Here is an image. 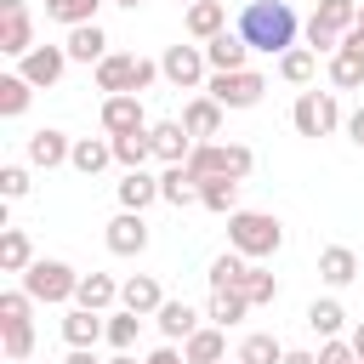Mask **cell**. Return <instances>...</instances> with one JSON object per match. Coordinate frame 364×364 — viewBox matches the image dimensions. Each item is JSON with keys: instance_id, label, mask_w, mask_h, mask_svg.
<instances>
[{"instance_id": "52", "label": "cell", "mask_w": 364, "mask_h": 364, "mask_svg": "<svg viewBox=\"0 0 364 364\" xmlns=\"http://www.w3.org/2000/svg\"><path fill=\"white\" fill-rule=\"evenodd\" d=\"M358 28H364V6H358Z\"/></svg>"}, {"instance_id": "26", "label": "cell", "mask_w": 364, "mask_h": 364, "mask_svg": "<svg viewBox=\"0 0 364 364\" xmlns=\"http://www.w3.org/2000/svg\"><path fill=\"white\" fill-rule=\"evenodd\" d=\"M68 165H74L80 176H97V171L114 165V142H102V136H80L74 154H68Z\"/></svg>"}, {"instance_id": "39", "label": "cell", "mask_w": 364, "mask_h": 364, "mask_svg": "<svg viewBox=\"0 0 364 364\" xmlns=\"http://www.w3.org/2000/svg\"><path fill=\"white\" fill-rule=\"evenodd\" d=\"M245 301H250V307H267V301H279V279H273L262 262H250V273H245Z\"/></svg>"}, {"instance_id": "44", "label": "cell", "mask_w": 364, "mask_h": 364, "mask_svg": "<svg viewBox=\"0 0 364 364\" xmlns=\"http://www.w3.org/2000/svg\"><path fill=\"white\" fill-rule=\"evenodd\" d=\"M318 364H358V353H353L347 336H330V341L318 347Z\"/></svg>"}, {"instance_id": "51", "label": "cell", "mask_w": 364, "mask_h": 364, "mask_svg": "<svg viewBox=\"0 0 364 364\" xmlns=\"http://www.w3.org/2000/svg\"><path fill=\"white\" fill-rule=\"evenodd\" d=\"M108 364H136V358H131V353H114V358H108Z\"/></svg>"}, {"instance_id": "45", "label": "cell", "mask_w": 364, "mask_h": 364, "mask_svg": "<svg viewBox=\"0 0 364 364\" xmlns=\"http://www.w3.org/2000/svg\"><path fill=\"white\" fill-rule=\"evenodd\" d=\"M142 364H188V358H182V347H176V341H165V347H154Z\"/></svg>"}, {"instance_id": "38", "label": "cell", "mask_w": 364, "mask_h": 364, "mask_svg": "<svg viewBox=\"0 0 364 364\" xmlns=\"http://www.w3.org/2000/svg\"><path fill=\"white\" fill-rule=\"evenodd\" d=\"M108 142H114V159H119L125 171H142V159H154L148 131H136V136H108Z\"/></svg>"}, {"instance_id": "22", "label": "cell", "mask_w": 364, "mask_h": 364, "mask_svg": "<svg viewBox=\"0 0 364 364\" xmlns=\"http://www.w3.org/2000/svg\"><path fill=\"white\" fill-rule=\"evenodd\" d=\"M222 114H228L222 102H210V97H193V102L182 108V125H188V136H193V142H210V136L222 131Z\"/></svg>"}, {"instance_id": "48", "label": "cell", "mask_w": 364, "mask_h": 364, "mask_svg": "<svg viewBox=\"0 0 364 364\" xmlns=\"http://www.w3.org/2000/svg\"><path fill=\"white\" fill-rule=\"evenodd\" d=\"M63 364H102V358H97V347H68Z\"/></svg>"}, {"instance_id": "47", "label": "cell", "mask_w": 364, "mask_h": 364, "mask_svg": "<svg viewBox=\"0 0 364 364\" xmlns=\"http://www.w3.org/2000/svg\"><path fill=\"white\" fill-rule=\"evenodd\" d=\"M347 136L364 148V108H353V114H347Z\"/></svg>"}, {"instance_id": "30", "label": "cell", "mask_w": 364, "mask_h": 364, "mask_svg": "<svg viewBox=\"0 0 364 364\" xmlns=\"http://www.w3.org/2000/svg\"><path fill=\"white\" fill-rule=\"evenodd\" d=\"M34 267V245L23 228H6L0 233V273H28Z\"/></svg>"}, {"instance_id": "35", "label": "cell", "mask_w": 364, "mask_h": 364, "mask_svg": "<svg viewBox=\"0 0 364 364\" xmlns=\"http://www.w3.org/2000/svg\"><path fill=\"white\" fill-rule=\"evenodd\" d=\"M341 324H347L341 301H330V296H324V301H307V330H313V336L330 341V336H341Z\"/></svg>"}, {"instance_id": "24", "label": "cell", "mask_w": 364, "mask_h": 364, "mask_svg": "<svg viewBox=\"0 0 364 364\" xmlns=\"http://www.w3.org/2000/svg\"><path fill=\"white\" fill-rule=\"evenodd\" d=\"M318 279L336 284V290L353 284V279H358V256H353L347 245H324V250H318Z\"/></svg>"}, {"instance_id": "54", "label": "cell", "mask_w": 364, "mask_h": 364, "mask_svg": "<svg viewBox=\"0 0 364 364\" xmlns=\"http://www.w3.org/2000/svg\"><path fill=\"white\" fill-rule=\"evenodd\" d=\"M182 6H193V0H182Z\"/></svg>"}, {"instance_id": "29", "label": "cell", "mask_w": 364, "mask_h": 364, "mask_svg": "<svg viewBox=\"0 0 364 364\" xmlns=\"http://www.w3.org/2000/svg\"><path fill=\"white\" fill-rule=\"evenodd\" d=\"M199 205L216 210V216H233V210H239V182H233V176H205V182H199Z\"/></svg>"}, {"instance_id": "7", "label": "cell", "mask_w": 364, "mask_h": 364, "mask_svg": "<svg viewBox=\"0 0 364 364\" xmlns=\"http://www.w3.org/2000/svg\"><path fill=\"white\" fill-rule=\"evenodd\" d=\"M159 74H165L176 91H205V80H210L205 46H165V57H159Z\"/></svg>"}, {"instance_id": "15", "label": "cell", "mask_w": 364, "mask_h": 364, "mask_svg": "<svg viewBox=\"0 0 364 364\" xmlns=\"http://www.w3.org/2000/svg\"><path fill=\"white\" fill-rule=\"evenodd\" d=\"M68 154H74V142H68L63 131H51V125H40V131L28 136V165H34V171H57V165H68Z\"/></svg>"}, {"instance_id": "31", "label": "cell", "mask_w": 364, "mask_h": 364, "mask_svg": "<svg viewBox=\"0 0 364 364\" xmlns=\"http://www.w3.org/2000/svg\"><path fill=\"white\" fill-rule=\"evenodd\" d=\"M307 23H318L330 34H347V28H358V0H318Z\"/></svg>"}, {"instance_id": "20", "label": "cell", "mask_w": 364, "mask_h": 364, "mask_svg": "<svg viewBox=\"0 0 364 364\" xmlns=\"http://www.w3.org/2000/svg\"><path fill=\"white\" fill-rule=\"evenodd\" d=\"M63 51H68V63H102L108 57V34L97 28V23H80V28H68V40H63Z\"/></svg>"}, {"instance_id": "55", "label": "cell", "mask_w": 364, "mask_h": 364, "mask_svg": "<svg viewBox=\"0 0 364 364\" xmlns=\"http://www.w3.org/2000/svg\"><path fill=\"white\" fill-rule=\"evenodd\" d=\"M228 364H239V358H228Z\"/></svg>"}, {"instance_id": "13", "label": "cell", "mask_w": 364, "mask_h": 364, "mask_svg": "<svg viewBox=\"0 0 364 364\" xmlns=\"http://www.w3.org/2000/svg\"><path fill=\"white\" fill-rule=\"evenodd\" d=\"M102 239H108L114 256H142V250H148V222H142V210H119Z\"/></svg>"}, {"instance_id": "46", "label": "cell", "mask_w": 364, "mask_h": 364, "mask_svg": "<svg viewBox=\"0 0 364 364\" xmlns=\"http://www.w3.org/2000/svg\"><path fill=\"white\" fill-rule=\"evenodd\" d=\"M341 51H353V57H364V28H347V34H341Z\"/></svg>"}, {"instance_id": "37", "label": "cell", "mask_w": 364, "mask_h": 364, "mask_svg": "<svg viewBox=\"0 0 364 364\" xmlns=\"http://www.w3.org/2000/svg\"><path fill=\"white\" fill-rule=\"evenodd\" d=\"M28 97H34V85H28L23 74H0V114H6V119H17V114L28 108Z\"/></svg>"}, {"instance_id": "25", "label": "cell", "mask_w": 364, "mask_h": 364, "mask_svg": "<svg viewBox=\"0 0 364 364\" xmlns=\"http://www.w3.org/2000/svg\"><path fill=\"white\" fill-rule=\"evenodd\" d=\"M119 301V284L108 273H80V290H74V307H91V313H108Z\"/></svg>"}, {"instance_id": "49", "label": "cell", "mask_w": 364, "mask_h": 364, "mask_svg": "<svg viewBox=\"0 0 364 364\" xmlns=\"http://www.w3.org/2000/svg\"><path fill=\"white\" fill-rule=\"evenodd\" d=\"M284 364H318V353H301V347H290V353H284Z\"/></svg>"}, {"instance_id": "16", "label": "cell", "mask_w": 364, "mask_h": 364, "mask_svg": "<svg viewBox=\"0 0 364 364\" xmlns=\"http://www.w3.org/2000/svg\"><path fill=\"white\" fill-rule=\"evenodd\" d=\"M119 307H131V313L154 318V313L165 307V290H159V279H154V273H131V279L119 284Z\"/></svg>"}, {"instance_id": "17", "label": "cell", "mask_w": 364, "mask_h": 364, "mask_svg": "<svg viewBox=\"0 0 364 364\" xmlns=\"http://www.w3.org/2000/svg\"><path fill=\"white\" fill-rule=\"evenodd\" d=\"M63 341H68V347H97V341H108V318L91 313V307H68V313H63Z\"/></svg>"}, {"instance_id": "41", "label": "cell", "mask_w": 364, "mask_h": 364, "mask_svg": "<svg viewBox=\"0 0 364 364\" xmlns=\"http://www.w3.org/2000/svg\"><path fill=\"white\" fill-rule=\"evenodd\" d=\"M330 85H336V91H358V85H364V57L336 51V57H330Z\"/></svg>"}, {"instance_id": "32", "label": "cell", "mask_w": 364, "mask_h": 364, "mask_svg": "<svg viewBox=\"0 0 364 364\" xmlns=\"http://www.w3.org/2000/svg\"><path fill=\"white\" fill-rule=\"evenodd\" d=\"M284 353H290V347H284L279 336L256 330V336H245V341H239V353H233V358H239V364H284Z\"/></svg>"}, {"instance_id": "10", "label": "cell", "mask_w": 364, "mask_h": 364, "mask_svg": "<svg viewBox=\"0 0 364 364\" xmlns=\"http://www.w3.org/2000/svg\"><path fill=\"white\" fill-rule=\"evenodd\" d=\"M63 68H68V51H63V46H34V51L17 63V74H23L34 91H51V85L63 80Z\"/></svg>"}, {"instance_id": "42", "label": "cell", "mask_w": 364, "mask_h": 364, "mask_svg": "<svg viewBox=\"0 0 364 364\" xmlns=\"http://www.w3.org/2000/svg\"><path fill=\"white\" fill-rule=\"evenodd\" d=\"M313 68H318V51H307V46H296V51H284V57H279V74H284L290 85H307V80H313Z\"/></svg>"}, {"instance_id": "18", "label": "cell", "mask_w": 364, "mask_h": 364, "mask_svg": "<svg viewBox=\"0 0 364 364\" xmlns=\"http://www.w3.org/2000/svg\"><path fill=\"white\" fill-rule=\"evenodd\" d=\"M182 358H188V364H228V330H222V324H199V330L182 341Z\"/></svg>"}, {"instance_id": "34", "label": "cell", "mask_w": 364, "mask_h": 364, "mask_svg": "<svg viewBox=\"0 0 364 364\" xmlns=\"http://www.w3.org/2000/svg\"><path fill=\"white\" fill-rule=\"evenodd\" d=\"M245 313H250L245 290H210V307H205V318H210V324H222V330H228V324H239Z\"/></svg>"}, {"instance_id": "19", "label": "cell", "mask_w": 364, "mask_h": 364, "mask_svg": "<svg viewBox=\"0 0 364 364\" xmlns=\"http://www.w3.org/2000/svg\"><path fill=\"white\" fill-rule=\"evenodd\" d=\"M182 28L193 34V40H216V34H228V11H222V0H193L188 11H182Z\"/></svg>"}, {"instance_id": "40", "label": "cell", "mask_w": 364, "mask_h": 364, "mask_svg": "<svg viewBox=\"0 0 364 364\" xmlns=\"http://www.w3.org/2000/svg\"><path fill=\"white\" fill-rule=\"evenodd\" d=\"M136 330H142V313H131V307H119V313H108V347H114V353H131V341H136Z\"/></svg>"}, {"instance_id": "4", "label": "cell", "mask_w": 364, "mask_h": 364, "mask_svg": "<svg viewBox=\"0 0 364 364\" xmlns=\"http://www.w3.org/2000/svg\"><path fill=\"white\" fill-rule=\"evenodd\" d=\"M250 165H256V154H250L245 142H199V148L188 154V171H193L199 182H205V176H233V182H245Z\"/></svg>"}, {"instance_id": "36", "label": "cell", "mask_w": 364, "mask_h": 364, "mask_svg": "<svg viewBox=\"0 0 364 364\" xmlns=\"http://www.w3.org/2000/svg\"><path fill=\"white\" fill-rule=\"evenodd\" d=\"M97 6H102V0H46V17L80 28V23H97Z\"/></svg>"}, {"instance_id": "11", "label": "cell", "mask_w": 364, "mask_h": 364, "mask_svg": "<svg viewBox=\"0 0 364 364\" xmlns=\"http://www.w3.org/2000/svg\"><path fill=\"white\" fill-rule=\"evenodd\" d=\"M102 131H108V136H136V131H148L142 97H102Z\"/></svg>"}, {"instance_id": "23", "label": "cell", "mask_w": 364, "mask_h": 364, "mask_svg": "<svg viewBox=\"0 0 364 364\" xmlns=\"http://www.w3.org/2000/svg\"><path fill=\"white\" fill-rule=\"evenodd\" d=\"M159 199L165 205H199V176L188 171V165H165V176H159Z\"/></svg>"}, {"instance_id": "43", "label": "cell", "mask_w": 364, "mask_h": 364, "mask_svg": "<svg viewBox=\"0 0 364 364\" xmlns=\"http://www.w3.org/2000/svg\"><path fill=\"white\" fill-rule=\"evenodd\" d=\"M23 193H28V165H17V159L0 165V199L11 205V199H23Z\"/></svg>"}, {"instance_id": "53", "label": "cell", "mask_w": 364, "mask_h": 364, "mask_svg": "<svg viewBox=\"0 0 364 364\" xmlns=\"http://www.w3.org/2000/svg\"><path fill=\"white\" fill-rule=\"evenodd\" d=\"M114 6H136V0H114Z\"/></svg>"}, {"instance_id": "50", "label": "cell", "mask_w": 364, "mask_h": 364, "mask_svg": "<svg viewBox=\"0 0 364 364\" xmlns=\"http://www.w3.org/2000/svg\"><path fill=\"white\" fill-rule=\"evenodd\" d=\"M347 341H353V353H358V364H364V318L353 324V336H347Z\"/></svg>"}, {"instance_id": "21", "label": "cell", "mask_w": 364, "mask_h": 364, "mask_svg": "<svg viewBox=\"0 0 364 364\" xmlns=\"http://www.w3.org/2000/svg\"><path fill=\"white\" fill-rule=\"evenodd\" d=\"M205 63H210V74H239V68H250V46L239 34H216L205 46Z\"/></svg>"}, {"instance_id": "9", "label": "cell", "mask_w": 364, "mask_h": 364, "mask_svg": "<svg viewBox=\"0 0 364 364\" xmlns=\"http://www.w3.org/2000/svg\"><path fill=\"white\" fill-rule=\"evenodd\" d=\"M0 51L17 57V63L34 51V17H28L23 0H0Z\"/></svg>"}, {"instance_id": "27", "label": "cell", "mask_w": 364, "mask_h": 364, "mask_svg": "<svg viewBox=\"0 0 364 364\" xmlns=\"http://www.w3.org/2000/svg\"><path fill=\"white\" fill-rule=\"evenodd\" d=\"M154 324H159V336H165V341H188V336L199 330V313H193L188 301H165V307L154 313Z\"/></svg>"}, {"instance_id": "6", "label": "cell", "mask_w": 364, "mask_h": 364, "mask_svg": "<svg viewBox=\"0 0 364 364\" xmlns=\"http://www.w3.org/2000/svg\"><path fill=\"white\" fill-rule=\"evenodd\" d=\"M267 91V74L262 68H239V74H210L205 80V97L222 102V108H256Z\"/></svg>"}, {"instance_id": "1", "label": "cell", "mask_w": 364, "mask_h": 364, "mask_svg": "<svg viewBox=\"0 0 364 364\" xmlns=\"http://www.w3.org/2000/svg\"><path fill=\"white\" fill-rule=\"evenodd\" d=\"M296 11L284 6V0H250L245 11H239V40L250 46V51H262V57H284V51H296Z\"/></svg>"}, {"instance_id": "3", "label": "cell", "mask_w": 364, "mask_h": 364, "mask_svg": "<svg viewBox=\"0 0 364 364\" xmlns=\"http://www.w3.org/2000/svg\"><path fill=\"white\" fill-rule=\"evenodd\" d=\"M0 353H6V364H28V353H34V296L28 290H0Z\"/></svg>"}, {"instance_id": "5", "label": "cell", "mask_w": 364, "mask_h": 364, "mask_svg": "<svg viewBox=\"0 0 364 364\" xmlns=\"http://www.w3.org/2000/svg\"><path fill=\"white\" fill-rule=\"evenodd\" d=\"M23 290H28L34 301H74L80 273H74L68 262H57V256H34V267L23 273Z\"/></svg>"}, {"instance_id": "33", "label": "cell", "mask_w": 364, "mask_h": 364, "mask_svg": "<svg viewBox=\"0 0 364 364\" xmlns=\"http://www.w3.org/2000/svg\"><path fill=\"white\" fill-rule=\"evenodd\" d=\"M245 273H250V262H245L239 250H228V256H216V262H210V273H205V279H210V290H245Z\"/></svg>"}, {"instance_id": "2", "label": "cell", "mask_w": 364, "mask_h": 364, "mask_svg": "<svg viewBox=\"0 0 364 364\" xmlns=\"http://www.w3.org/2000/svg\"><path fill=\"white\" fill-rule=\"evenodd\" d=\"M228 245H233L245 262H267V256H279L284 228H279V216H267V210H233V216H228Z\"/></svg>"}, {"instance_id": "12", "label": "cell", "mask_w": 364, "mask_h": 364, "mask_svg": "<svg viewBox=\"0 0 364 364\" xmlns=\"http://www.w3.org/2000/svg\"><path fill=\"white\" fill-rule=\"evenodd\" d=\"M148 142H154V159H165V165H188V154L199 148V142L188 136L182 119H159V125H148Z\"/></svg>"}, {"instance_id": "28", "label": "cell", "mask_w": 364, "mask_h": 364, "mask_svg": "<svg viewBox=\"0 0 364 364\" xmlns=\"http://www.w3.org/2000/svg\"><path fill=\"white\" fill-rule=\"evenodd\" d=\"M159 199V176H148V171H125V182H119V210H148Z\"/></svg>"}, {"instance_id": "14", "label": "cell", "mask_w": 364, "mask_h": 364, "mask_svg": "<svg viewBox=\"0 0 364 364\" xmlns=\"http://www.w3.org/2000/svg\"><path fill=\"white\" fill-rule=\"evenodd\" d=\"M97 91H108V97H136V57L108 51V57L97 63Z\"/></svg>"}, {"instance_id": "8", "label": "cell", "mask_w": 364, "mask_h": 364, "mask_svg": "<svg viewBox=\"0 0 364 364\" xmlns=\"http://www.w3.org/2000/svg\"><path fill=\"white\" fill-rule=\"evenodd\" d=\"M290 119H296L301 136H330L341 125V102H336V91H301L296 108H290Z\"/></svg>"}]
</instances>
